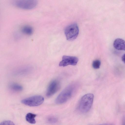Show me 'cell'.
I'll return each mask as SVG.
<instances>
[{"mask_svg": "<svg viewBox=\"0 0 125 125\" xmlns=\"http://www.w3.org/2000/svg\"><path fill=\"white\" fill-rule=\"evenodd\" d=\"M79 87L78 83L70 84L64 89L57 97L55 100L57 104H63L71 98L78 90Z\"/></svg>", "mask_w": 125, "mask_h": 125, "instance_id": "cell-1", "label": "cell"}, {"mask_svg": "<svg viewBox=\"0 0 125 125\" xmlns=\"http://www.w3.org/2000/svg\"><path fill=\"white\" fill-rule=\"evenodd\" d=\"M113 46L116 50L125 51V41L121 39L117 38L114 40Z\"/></svg>", "mask_w": 125, "mask_h": 125, "instance_id": "cell-8", "label": "cell"}, {"mask_svg": "<svg viewBox=\"0 0 125 125\" xmlns=\"http://www.w3.org/2000/svg\"><path fill=\"white\" fill-rule=\"evenodd\" d=\"M79 32L77 24L73 23L68 26L65 29L64 33L67 40L72 41L76 38Z\"/></svg>", "mask_w": 125, "mask_h": 125, "instance_id": "cell-3", "label": "cell"}, {"mask_svg": "<svg viewBox=\"0 0 125 125\" xmlns=\"http://www.w3.org/2000/svg\"><path fill=\"white\" fill-rule=\"evenodd\" d=\"M57 119L53 117H50L48 119V121L51 123H55L57 122Z\"/></svg>", "mask_w": 125, "mask_h": 125, "instance_id": "cell-14", "label": "cell"}, {"mask_svg": "<svg viewBox=\"0 0 125 125\" xmlns=\"http://www.w3.org/2000/svg\"><path fill=\"white\" fill-rule=\"evenodd\" d=\"M44 100L43 97L36 95L25 98L22 100L21 102L23 104L28 106H36L42 104Z\"/></svg>", "mask_w": 125, "mask_h": 125, "instance_id": "cell-4", "label": "cell"}, {"mask_svg": "<svg viewBox=\"0 0 125 125\" xmlns=\"http://www.w3.org/2000/svg\"><path fill=\"white\" fill-rule=\"evenodd\" d=\"M122 61L125 63V54H124L122 56Z\"/></svg>", "mask_w": 125, "mask_h": 125, "instance_id": "cell-15", "label": "cell"}, {"mask_svg": "<svg viewBox=\"0 0 125 125\" xmlns=\"http://www.w3.org/2000/svg\"><path fill=\"white\" fill-rule=\"evenodd\" d=\"M0 125H15L12 121L10 120H5L1 122Z\"/></svg>", "mask_w": 125, "mask_h": 125, "instance_id": "cell-13", "label": "cell"}, {"mask_svg": "<svg viewBox=\"0 0 125 125\" xmlns=\"http://www.w3.org/2000/svg\"><path fill=\"white\" fill-rule=\"evenodd\" d=\"M21 31L24 34L30 35L33 33V30L31 27L28 25H26L22 27Z\"/></svg>", "mask_w": 125, "mask_h": 125, "instance_id": "cell-11", "label": "cell"}, {"mask_svg": "<svg viewBox=\"0 0 125 125\" xmlns=\"http://www.w3.org/2000/svg\"><path fill=\"white\" fill-rule=\"evenodd\" d=\"M94 95L91 93L86 94L81 98L80 102L79 108L82 113L87 112L90 109L93 102Z\"/></svg>", "mask_w": 125, "mask_h": 125, "instance_id": "cell-2", "label": "cell"}, {"mask_svg": "<svg viewBox=\"0 0 125 125\" xmlns=\"http://www.w3.org/2000/svg\"><path fill=\"white\" fill-rule=\"evenodd\" d=\"M14 5L19 8L25 10H30L34 8L37 5L36 0H16L13 2Z\"/></svg>", "mask_w": 125, "mask_h": 125, "instance_id": "cell-5", "label": "cell"}, {"mask_svg": "<svg viewBox=\"0 0 125 125\" xmlns=\"http://www.w3.org/2000/svg\"><path fill=\"white\" fill-rule=\"evenodd\" d=\"M122 125H125V118H124L123 119Z\"/></svg>", "mask_w": 125, "mask_h": 125, "instance_id": "cell-16", "label": "cell"}, {"mask_svg": "<svg viewBox=\"0 0 125 125\" xmlns=\"http://www.w3.org/2000/svg\"><path fill=\"white\" fill-rule=\"evenodd\" d=\"M100 64V61L99 60H96L93 62L92 65L94 68L97 69L99 68Z\"/></svg>", "mask_w": 125, "mask_h": 125, "instance_id": "cell-12", "label": "cell"}, {"mask_svg": "<svg viewBox=\"0 0 125 125\" xmlns=\"http://www.w3.org/2000/svg\"><path fill=\"white\" fill-rule=\"evenodd\" d=\"M36 115L31 113H29L27 114L25 118L26 120L31 124H35L36 123L35 118Z\"/></svg>", "mask_w": 125, "mask_h": 125, "instance_id": "cell-9", "label": "cell"}, {"mask_svg": "<svg viewBox=\"0 0 125 125\" xmlns=\"http://www.w3.org/2000/svg\"><path fill=\"white\" fill-rule=\"evenodd\" d=\"M78 61V59L76 57L64 55L62 60L59 63L60 66L65 67L69 65H75Z\"/></svg>", "mask_w": 125, "mask_h": 125, "instance_id": "cell-7", "label": "cell"}, {"mask_svg": "<svg viewBox=\"0 0 125 125\" xmlns=\"http://www.w3.org/2000/svg\"><path fill=\"white\" fill-rule=\"evenodd\" d=\"M9 87L11 90L15 92L21 91L23 89V87L21 85L15 83L10 84Z\"/></svg>", "mask_w": 125, "mask_h": 125, "instance_id": "cell-10", "label": "cell"}, {"mask_svg": "<svg viewBox=\"0 0 125 125\" xmlns=\"http://www.w3.org/2000/svg\"><path fill=\"white\" fill-rule=\"evenodd\" d=\"M99 125H114L112 124H108V123H106V124H100Z\"/></svg>", "mask_w": 125, "mask_h": 125, "instance_id": "cell-17", "label": "cell"}, {"mask_svg": "<svg viewBox=\"0 0 125 125\" xmlns=\"http://www.w3.org/2000/svg\"><path fill=\"white\" fill-rule=\"evenodd\" d=\"M60 87V83L59 81L56 79L52 81L47 88L46 93V96L50 97L52 96L59 90Z\"/></svg>", "mask_w": 125, "mask_h": 125, "instance_id": "cell-6", "label": "cell"}]
</instances>
